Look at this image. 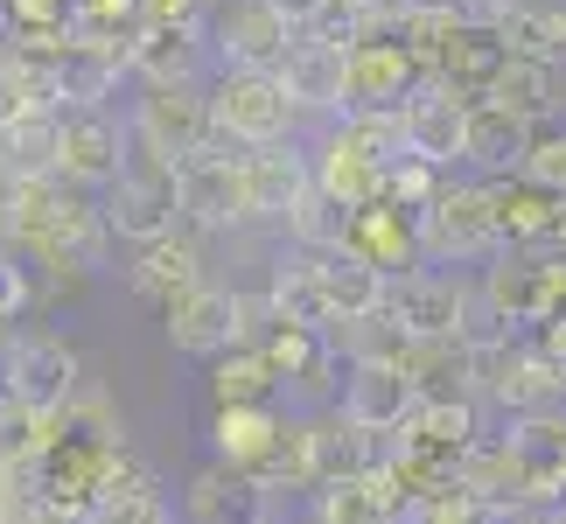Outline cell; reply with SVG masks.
I'll return each mask as SVG.
<instances>
[{"label": "cell", "instance_id": "cell-1", "mask_svg": "<svg viewBox=\"0 0 566 524\" xmlns=\"http://www.w3.org/2000/svg\"><path fill=\"white\" fill-rule=\"evenodd\" d=\"M0 252H21L56 280H92L113 259V224L92 189L71 182H0Z\"/></svg>", "mask_w": 566, "mask_h": 524}, {"label": "cell", "instance_id": "cell-2", "mask_svg": "<svg viewBox=\"0 0 566 524\" xmlns=\"http://www.w3.org/2000/svg\"><path fill=\"white\" fill-rule=\"evenodd\" d=\"M77 391H84V357H77V343L63 329H50V322H21V329L0 336V399L56 420Z\"/></svg>", "mask_w": 566, "mask_h": 524}, {"label": "cell", "instance_id": "cell-3", "mask_svg": "<svg viewBox=\"0 0 566 524\" xmlns=\"http://www.w3.org/2000/svg\"><path fill=\"white\" fill-rule=\"evenodd\" d=\"M420 224V259L427 266H475V259H496L504 252V231H496V203H490V182H441V196L412 217Z\"/></svg>", "mask_w": 566, "mask_h": 524}, {"label": "cell", "instance_id": "cell-4", "mask_svg": "<svg viewBox=\"0 0 566 524\" xmlns=\"http://www.w3.org/2000/svg\"><path fill=\"white\" fill-rule=\"evenodd\" d=\"M210 119L224 155H252V147H287L301 113L287 105L273 71H217L210 84Z\"/></svg>", "mask_w": 566, "mask_h": 524}, {"label": "cell", "instance_id": "cell-5", "mask_svg": "<svg viewBox=\"0 0 566 524\" xmlns=\"http://www.w3.org/2000/svg\"><path fill=\"white\" fill-rule=\"evenodd\" d=\"M134 147L140 155H155L168 168H182L196 155H210L217 147V119H210V84H140L134 113Z\"/></svg>", "mask_w": 566, "mask_h": 524}, {"label": "cell", "instance_id": "cell-6", "mask_svg": "<svg viewBox=\"0 0 566 524\" xmlns=\"http://www.w3.org/2000/svg\"><path fill=\"white\" fill-rule=\"evenodd\" d=\"M98 203H105V224H113L119 245H161V238H176L182 224V210H176V168L155 161V155H126V168L113 175V182L98 189Z\"/></svg>", "mask_w": 566, "mask_h": 524}, {"label": "cell", "instance_id": "cell-7", "mask_svg": "<svg viewBox=\"0 0 566 524\" xmlns=\"http://www.w3.org/2000/svg\"><path fill=\"white\" fill-rule=\"evenodd\" d=\"M475 399H490L504 420H532V412L566 406V364L546 357L532 336L504 343L496 357H475Z\"/></svg>", "mask_w": 566, "mask_h": 524}, {"label": "cell", "instance_id": "cell-8", "mask_svg": "<svg viewBox=\"0 0 566 524\" xmlns=\"http://www.w3.org/2000/svg\"><path fill=\"white\" fill-rule=\"evenodd\" d=\"M475 280H483V294L504 308V322L517 336L546 329V322L566 308V259L559 252H496Z\"/></svg>", "mask_w": 566, "mask_h": 524}, {"label": "cell", "instance_id": "cell-9", "mask_svg": "<svg viewBox=\"0 0 566 524\" xmlns=\"http://www.w3.org/2000/svg\"><path fill=\"white\" fill-rule=\"evenodd\" d=\"M203 35L217 71H280V56L294 50V21L273 0H217Z\"/></svg>", "mask_w": 566, "mask_h": 524}, {"label": "cell", "instance_id": "cell-10", "mask_svg": "<svg viewBox=\"0 0 566 524\" xmlns=\"http://www.w3.org/2000/svg\"><path fill=\"white\" fill-rule=\"evenodd\" d=\"M56 140H63L56 182L92 189V196L126 168V155H134V126H126L113 105H71V113H56Z\"/></svg>", "mask_w": 566, "mask_h": 524}, {"label": "cell", "instance_id": "cell-11", "mask_svg": "<svg viewBox=\"0 0 566 524\" xmlns=\"http://www.w3.org/2000/svg\"><path fill=\"white\" fill-rule=\"evenodd\" d=\"M176 210H182V224L196 238H224L238 224H252V210H245V168H238V155L210 147V155L182 161L176 168Z\"/></svg>", "mask_w": 566, "mask_h": 524}, {"label": "cell", "instance_id": "cell-12", "mask_svg": "<svg viewBox=\"0 0 566 524\" xmlns=\"http://www.w3.org/2000/svg\"><path fill=\"white\" fill-rule=\"evenodd\" d=\"M420 406H427V391H420V378H412L406 364H350L343 399H336V412L357 433H371V441H399Z\"/></svg>", "mask_w": 566, "mask_h": 524}, {"label": "cell", "instance_id": "cell-13", "mask_svg": "<svg viewBox=\"0 0 566 524\" xmlns=\"http://www.w3.org/2000/svg\"><path fill=\"white\" fill-rule=\"evenodd\" d=\"M161 329H168V349H176V357L217 364L224 349L245 343V322H238V287H217V280H203L196 294H182L176 308L161 315Z\"/></svg>", "mask_w": 566, "mask_h": 524}, {"label": "cell", "instance_id": "cell-14", "mask_svg": "<svg viewBox=\"0 0 566 524\" xmlns=\"http://www.w3.org/2000/svg\"><path fill=\"white\" fill-rule=\"evenodd\" d=\"M176 504H182V524H273V490L231 462H203Z\"/></svg>", "mask_w": 566, "mask_h": 524}, {"label": "cell", "instance_id": "cell-15", "mask_svg": "<svg viewBox=\"0 0 566 524\" xmlns=\"http://www.w3.org/2000/svg\"><path fill=\"white\" fill-rule=\"evenodd\" d=\"M280 92H287L294 113H322V119H343L350 113V50H329L315 35H294V50L280 56Z\"/></svg>", "mask_w": 566, "mask_h": 524}, {"label": "cell", "instance_id": "cell-16", "mask_svg": "<svg viewBox=\"0 0 566 524\" xmlns=\"http://www.w3.org/2000/svg\"><path fill=\"white\" fill-rule=\"evenodd\" d=\"M238 168H245V210H252V224H287L294 203L315 189V161H308V147H301V140L252 147V155H238Z\"/></svg>", "mask_w": 566, "mask_h": 524}, {"label": "cell", "instance_id": "cell-17", "mask_svg": "<svg viewBox=\"0 0 566 524\" xmlns=\"http://www.w3.org/2000/svg\"><path fill=\"white\" fill-rule=\"evenodd\" d=\"M399 126H406V155H412V161H427V168H441V175L462 168V147H469V105L454 98V92H441L433 77L406 98Z\"/></svg>", "mask_w": 566, "mask_h": 524}, {"label": "cell", "instance_id": "cell-18", "mask_svg": "<svg viewBox=\"0 0 566 524\" xmlns=\"http://www.w3.org/2000/svg\"><path fill=\"white\" fill-rule=\"evenodd\" d=\"M385 315L399 322L412 343H454V315H462V273H448V266L399 273V280H391Z\"/></svg>", "mask_w": 566, "mask_h": 524}, {"label": "cell", "instance_id": "cell-19", "mask_svg": "<svg viewBox=\"0 0 566 524\" xmlns=\"http://www.w3.org/2000/svg\"><path fill=\"white\" fill-rule=\"evenodd\" d=\"M406 517H412V496L399 490L391 462L364 469V475H343V483L308 496V524H406Z\"/></svg>", "mask_w": 566, "mask_h": 524}, {"label": "cell", "instance_id": "cell-20", "mask_svg": "<svg viewBox=\"0 0 566 524\" xmlns=\"http://www.w3.org/2000/svg\"><path fill=\"white\" fill-rule=\"evenodd\" d=\"M427 84V63L406 42H364L350 50V113H406V98Z\"/></svg>", "mask_w": 566, "mask_h": 524}, {"label": "cell", "instance_id": "cell-21", "mask_svg": "<svg viewBox=\"0 0 566 524\" xmlns=\"http://www.w3.org/2000/svg\"><path fill=\"white\" fill-rule=\"evenodd\" d=\"M287 412L280 406H210V462H231V469H252L266 475V462L287 441Z\"/></svg>", "mask_w": 566, "mask_h": 524}, {"label": "cell", "instance_id": "cell-22", "mask_svg": "<svg viewBox=\"0 0 566 524\" xmlns=\"http://www.w3.org/2000/svg\"><path fill=\"white\" fill-rule=\"evenodd\" d=\"M308 161H315V189H329L343 210H371V203H385V189H391V168L364 155V147L343 134V119L315 140Z\"/></svg>", "mask_w": 566, "mask_h": 524}, {"label": "cell", "instance_id": "cell-23", "mask_svg": "<svg viewBox=\"0 0 566 524\" xmlns=\"http://www.w3.org/2000/svg\"><path fill=\"white\" fill-rule=\"evenodd\" d=\"M203 266H210V259H203V245H196V238H161V245H140V252H134V266H126V287H134L147 308L168 315L182 294H196V287L210 280Z\"/></svg>", "mask_w": 566, "mask_h": 524}, {"label": "cell", "instance_id": "cell-24", "mask_svg": "<svg viewBox=\"0 0 566 524\" xmlns=\"http://www.w3.org/2000/svg\"><path fill=\"white\" fill-rule=\"evenodd\" d=\"M490 203H496V231H504V252H546V245H553V231H559L566 196L525 182V175H496V182H490Z\"/></svg>", "mask_w": 566, "mask_h": 524}, {"label": "cell", "instance_id": "cell-25", "mask_svg": "<svg viewBox=\"0 0 566 524\" xmlns=\"http://www.w3.org/2000/svg\"><path fill=\"white\" fill-rule=\"evenodd\" d=\"M266 301H273L280 322H294V329H315V336L336 329L329 294H322V259H315V252H294V245L280 252V259H273V280H266Z\"/></svg>", "mask_w": 566, "mask_h": 524}, {"label": "cell", "instance_id": "cell-26", "mask_svg": "<svg viewBox=\"0 0 566 524\" xmlns=\"http://www.w3.org/2000/svg\"><path fill=\"white\" fill-rule=\"evenodd\" d=\"M322 259V294H329V315H336V329L343 322H364V315H385V301H391V273H378L364 252H315Z\"/></svg>", "mask_w": 566, "mask_h": 524}, {"label": "cell", "instance_id": "cell-27", "mask_svg": "<svg viewBox=\"0 0 566 524\" xmlns=\"http://www.w3.org/2000/svg\"><path fill=\"white\" fill-rule=\"evenodd\" d=\"M350 252H364L378 273H420L427 259H420V224H412V210L399 203H371V210H357V224H350Z\"/></svg>", "mask_w": 566, "mask_h": 524}, {"label": "cell", "instance_id": "cell-28", "mask_svg": "<svg viewBox=\"0 0 566 524\" xmlns=\"http://www.w3.org/2000/svg\"><path fill=\"white\" fill-rule=\"evenodd\" d=\"M496 42L525 63L566 71V0H511V14L496 21Z\"/></svg>", "mask_w": 566, "mask_h": 524}, {"label": "cell", "instance_id": "cell-29", "mask_svg": "<svg viewBox=\"0 0 566 524\" xmlns=\"http://www.w3.org/2000/svg\"><path fill=\"white\" fill-rule=\"evenodd\" d=\"M525 140L532 126L511 119L504 105H469V147H462V168H475L483 182H496V175H517V161H525Z\"/></svg>", "mask_w": 566, "mask_h": 524}, {"label": "cell", "instance_id": "cell-30", "mask_svg": "<svg viewBox=\"0 0 566 524\" xmlns=\"http://www.w3.org/2000/svg\"><path fill=\"white\" fill-rule=\"evenodd\" d=\"M406 448L433 454V462H454L462 469V454L483 441V420H475V399H427L420 412H412V427L399 433Z\"/></svg>", "mask_w": 566, "mask_h": 524}, {"label": "cell", "instance_id": "cell-31", "mask_svg": "<svg viewBox=\"0 0 566 524\" xmlns=\"http://www.w3.org/2000/svg\"><path fill=\"white\" fill-rule=\"evenodd\" d=\"M203 56H210L203 29H140L134 77L140 84H203Z\"/></svg>", "mask_w": 566, "mask_h": 524}, {"label": "cell", "instance_id": "cell-32", "mask_svg": "<svg viewBox=\"0 0 566 524\" xmlns=\"http://www.w3.org/2000/svg\"><path fill=\"white\" fill-rule=\"evenodd\" d=\"M119 77H134V71H126V56L92 50V42H77V35H71V50L50 63V84H56L63 113H71V105H105V98L119 92Z\"/></svg>", "mask_w": 566, "mask_h": 524}, {"label": "cell", "instance_id": "cell-33", "mask_svg": "<svg viewBox=\"0 0 566 524\" xmlns=\"http://www.w3.org/2000/svg\"><path fill=\"white\" fill-rule=\"evenodd\" d=\"M63 140H56V113H29L0 134V182H56Z\"/></svg>", "mask_w": 566, "mask_h": 524}, {"label": "cell", "instance_id": "cell-34", "mask_svg": "<svg viewBox=\"0 0 566 524\" xmlns=\"http://www.w3.org/2000/svg\"><path fill=\"white\" fill-rule=\"evenodd\" d=\"M84 524H176V496H168V483L147 462H134L92 504V517H84Z\"/></svg>", "mask_w": 566, "mask_h": 524}, {"label": "cell", "instance_id": "cell-35", "mask_svg": "<svg viewBox=\"0 0 566 524\" xmlns=\"http://www.w3.org/2000/svg\"><path fill=\"white\" fill-rule=\"evenodd\" d=\"M280 399V370L266 364L259 343H238L210 364V406H273Z\"/></svg>", "mask_w": 566, "mask_h": 524}, {"label": "cell", "instance_id": "cell-36", "mask_svg": "<svg viewBox=\"0 0 566 524\" xmlns=\"http://www.w3.org/2000/svg\"><path fill=\"white\" fill-rule=\"evenodd\" d=\"M553 77H559V71H546V63L504 56V71H496V84H490V105H504V113L525 119V126H546V119H559Z\"/></svg>", "mask_w": 566, "mask_h": 524}, {"label": "cell", "instance_id": "cell-37", "mask_svg": "<svg viewBox=\"0 0 566 524\" xmlns=\"http://www.w3.org/2000/svg\"><path fill=\"white\" fill-rule=\"evenodd\" d=\"M350 224H357V210H343L329 189H308L280 231H287L294 252H343V245H350Z\"/></svg>", "mask_w": 566, "mask_h": 524}, {"label": "cell", "instance_id": "cell-38", "mask_svg": "<svg viewBox=\"0 0 566 524\" xmlns=\"http://www.w3.org/2000/svg\"><path fill=\"white\" fill-rule=\"evenodd\" d=\"M329 343L343 349V364H406V357H412V336H406L391 315L343 322V329H329Z\"/></svg>", "mask_w": 566, "mask_h": 524}, {"label": "cell", "instance_id": "cell-39", "mask_svg": "<svg viewBox=\"0 0 566 524\" xmlns=\"http://www.w3.org/2000/svg\"><path fill=\"white\" fill-rule=\"evenodd\" d=\"M454 343L469 357H496L504 343H517V329L504 322V308L483 294V280H462V315H454Z\"/></svg>", "mask_w": 566, "mask_h": 524}, {"label": "cell", "instance_id": "cell-40", "mask_svg": "<svg viewBox=\"0 0 566 524\" xmlns=\"http://www.w3.org/2000/svg\"><path fill=\"white\" fill-rule=\"evenodd\" d=\"M50 448H56V420H42V412L0 399V469H29Z\"/></svg>", "mask_w": 566, "mask_h": 524}, {"label": "cell", "instance_id": "cell-41", "mask_svg": "<svg viewBox=\"0 0 566 524\" xmlns=\"http://www.w3.org/2000/svg\"><path fill=\"white\" fill-rule=\"evenodd\" d=\"M517 175L538 189H553L566 196V119H546V126H532V140H525V161H517Z\"/></svg>", "mask_w": 566, "mask_h": 524}, {"label": "cell", "instance_id": "cell-42", "mask_svg": "<svg viewBox=\"0 0 566 524\" xmlns=\"http://www.w3.org/2000/svg\"><path fill=\"white\" fill-rule=\"evenodd\" d=\"M35 308V266L21 252H0V336Z\"/></svg>", "mask_w": 566, "mask_h": 524}, {"label": "cell", "instance_id": "cell-43", "mask_svg": "<svg viewBox=\"0 0 566 524\" xmlns=\"http://www.w3.org/2000/svg\"><path fill=\"white\" fill-rule=\"evenodd\" d=\"M441 182H448V175L441 168H427V161H399V168H391V189H385V203H399V210H412V217H420L427 203H433V196H441Z\"/></svg>", "mask_w": 566, "mask_h": 524}, {"label": "cell", "instance_id": "cell-44", "mask_svg": "<svg viewBox=\"0 0 566 524\" xmlns=\"http://www.w3.org/2000/svg\"><path fill=\"white\" fill-rule=\"evenodd\" d=\"M29 113H42V105H35V84H29V71L8 56V63H0V134H8L14 119H29Z\"/></svg>", "mask_w": 566, "mask_h": 524}, {"label": "cell", "instance_id": "cell-45", "mask_svg": "<svg viewBox=\"0 0 566 524\" xmlns=\"http://www.w3.org/2000/svg\"><path fill=\"white\" fill-rule=\"evenodd\" d=\"M217 0H140V21L147 29H203Z\"/></svg>", "mask_w": 566, "mask_h": 524}, {"label": "cell", "instance_id": "cell-46", "mask_svg": "<svg viewBox=\"0 0 566 524\" xmlns=\"http://www.w3.org/2000/svg\"><path fill=\"white\" fill-rule=\"evenodd\" d=\"M441 14L454 21V29H490V35H496V21L511 14V0H448Z\"/></svg>", "mask_w": 566, "mask_h": 524}, {"label": "cell", "instance_id": "cell-47", "mask_svg": "<svg viewBox=\"0 0 566 524\" xmlns=\"http://www.w3.org/2000/svg\"><path fill=\"white\" fill-rule=\"evenodd\" d=\"M273 8L287 14V21H294V35H301V29H308V21H315L322 8H329V0H273Z\"/></svg>", "mask_w": 566, "mask_h": 524}, {"label": "cell", "instance_id": "cell-48", "mask_svg": "<svg viewBox=\"0 0 566 524\" xmlns=\"http://www.w3.org/2000/svg\"><path fill=\"white\" fill-rule=\"evenodd\" d=\"M14 524H77V517H63V511H50V504H35V511H21Z\"/></svg>", "mask_w": 566, "mask_h": 524}, {"label": "cell", "instance_id": "cell-49", "mask_svg": "<svg viewBox=\"0 0 566 524\" xmlns=\"http://www.w3.org/2000/svg\"><path fill=\"white\" fill-rule=\"evenodd\" d=\"M14 56V14H8V0H0V63Z\"/></svg>", "mask_w": 566, "mask_h": 524}, {"label": "cell", "instance_id": "cell-50", "mask_svg": "<svg viewBox=\"0 0 566 524\" xmlns=\"http://www.w3.org/2000/svg\"><path fill=\"white\" fill-rule=\"evenodd\" d=\"M0 524H14V517H8V511H0Z\"/></svg>", "mask_w": 566, "mask_h": 524}, {"label": "cell", "instance_id": "cell-51", "mask_svg": "<svg viewBox=\"0 0 566 524\" xmlns=\"http://www.w3.org/2000/svg\"><path fill=\"white\" fill-rule=\"evenodd\" d=\"M406 524H427V517H406Z\"/></svg>", "mask_w": 566, "mask_h": 524}]
</instances>
